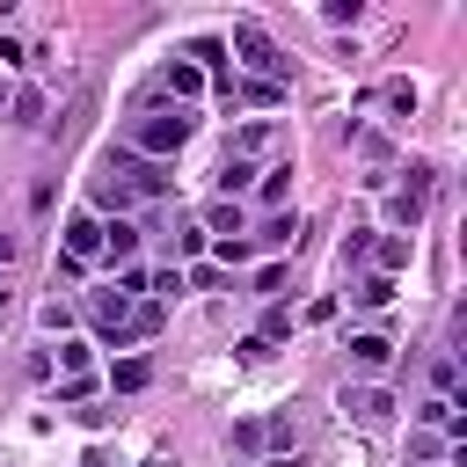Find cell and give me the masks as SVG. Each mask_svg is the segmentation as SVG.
I'll return each mask as SVG.
<instances>
[{"instance_id": "cell-1", "label": "cell", "mask_w": 467, "mask_h": 467, "mask_svg": "<svg viewBox=\"0 0 467 467\" xmlns=\"http://www.w3.org/2000/svg\"><path fill=\"white\" fill-rule=\"evenodd\" d=\"M190 131H197V117H190L182 102H139L131 124H124V153H139V161H175V153L190 146Z\"/></svg>"}, {"instance_id": "cell-2", "label": "cell", "mask_w": 467, "mask_h": 467, "mask_svg": "<svg viewBox=\"0 0 467 467\" xmlns=\"http://www.w3.org/2000/svg\"><path fill=\"white\" fill-rule=\"evenodd\" d=\"M88 321H95V336H102L109 350H131V343L161 336V306H153V299H139V292H117V285L88 299Z\"/></svg>"}, {"instance_id": "cell-3", "label": "cell", "mask_w": 467, "mask_h": 467, "mask_svg": "<svg viewBox=\"0 0 467 467\" xmlns=\"http://www.w3.org/2000/svg\"><path fill=\"white\" fill-rule=\"evenodd\" d=\"M226 51H234V80H270V88H292V51H285L263 22H234Z\"/></svg>"}, {"instance_id": "cell-4", "label": "cell", "mask_w": 467, "mask_h": 467, "mask_svg": "<svg viewBox=\"0 0 467 467\" xmlns=\"http://www.w3.org/2000/svg\"><path fill=\"white\" fill-rule=\"evenodd\" d=\"M102 175H109L131 204H139V197H168V190H175L168 161H139V153H109V161H102Z\"/></svg>"}, {"instance_id": "cell-5", "label": "cell", "mask_w": 467, "mask_h": 467, "mask_svg": "<svg viewBox=\"0 0 467 467\" xmlns=\"http://www.w3.org/2000/svg\"><path fill=\"white\" fill-rule=\"evenodd\" d=\"M336 409H343V416H350L358 431H387L401 401H394L387 387H372V379H343V394H336Z\"/></svg>"}, {"instance_id": "cell-6", "label": "cell", "mask_w": 467, "mask_h": 467, "mask_svg": "<svg viewBox=\"0 0 467 467\" xmlns=\"http://www.w3.org/2000/svg\"><path fill=\"white\" fill-rule=\"evenodd\" d=\"M423 204H431V168H423V161H409V182H401V190L387 197V219H394V226L409 234V226L423 219Z\"/></svg>"}, {"instance_id": "cell-7", "label": "cell", "mask_w": 467, "mask_h": 467, "mask_svg": "<svg viewBox=\"0 0 467 467\" xmlns=\"http://www.w3.org/2000/svg\"><path fill=\"white\" fill-rule=\"evenodd\" d=\"M139 241H146V234H139L131 219H102V263H109V270H131Z\"/></svg>"}, {"instance_id": "cell-8", "label": "cell", "mask_w": 467, "mask_h": 467, "mask_svg": "<svg viewBox=\"0 0 467 467\" xmlns=\"http://www.w3.org/2000/svg\"><path fill=\"white\" fill-rule=\"evenodd\" d=\"M263 153H277V124H270V117H248V124L234 131V161H248V168H255Z\"/></svg>"}, {"instance_id": "cell-9", "label": "cell", "mask_w": 467, "mask_h": 467, "mask_svg": "<svg viewBox=\"0 0 467 467\" xmlns=\"http://www.w3.org/2000/svg\"><path fill=\"white\" fill-rule=\"evenodd\" d=\"M66 255H73V263H95V255H102V219H95V212H73V219H66Z\"/></svg>"}, {"instance_id": "cell-10", "label": "cell", "mask_w": 467, "mask_h": 467, "mask_svg": "<svg viewBox=\"0 0 467 467\" xmlns=\"http://www.w3.org/2000/svg\"><path fill=\"white\" fill-rule=\"evenodd\" d=\"M343 350H350V365H358V372H387V365H394V343H387L379 328H358Z\"/></svg>"}, {"instance_id": "cell-11", "label": "cell", "mask_w": 467, "mask_h": 467, "mask_svg": "<svg viewBox=\"0 0 467 467\" xmlns=\"http://www.w3.org/2000/svg\"><path fill=\"white\" fill-rule=\"evenodd\" d=\"M204 234H212V241H241V234H248V212H241L234 197H212V204H204Z\"/></svg>"}, {"instance_id": "cell-12", "label": "cell", "mask_w": 467, "mask_h": 467, "mask_svg": "<svg viewBox=\"0 0 467 467\" xmlns=\"http://www.w3.org/2000/svg\"><path fill=\"white\" fill-rule=\"evenodd\" d=\"M365 263H372L379 277H401V270H409V234H379V241L365 248Z\"/></svg>"}, {"instance_id": "cell-13", "label": "cell", "mask_w": 467, "mask_h": 467, "mask_svg": "<svg viewBox=\"0 0 467 467\" xmlns=\"http://www.w3.org/2000/svg\"><path fill=\"white\" fill-rule=\"evenodd\" d=\"M58 379H66V387H88V379H95V350H88L80 336L58 343Z\"/></svg>"}, {"instance_id": "cell-14", "label": "cell", "mask_w": 467, "mask_h": 467, "mask_svg": "<svg viewBox=\"0 0 467 467\" xmlns=\"http://www.w3.org/2000/svg\"><path fill=\"white\" fill-rule=\"evenodd\" d=\"M350 306H365V314H379V306H394V277H379V270H365V277L350 285Z\"/></svg>"}, {"instance_id": "cell-15", "label": "cell", "mask_w": 467, "mask_h": 467, "mask_svg": "<svg viewBox=\"0 0 467 467\" xmlns=\"http://www.w3.org/2000/svg\"><path fill=\"white\" fill-rule=\"evenodd\" d=\"M161 88H168V95H175V102H190V95H197V88H204V73H197V66H190V58H168V66H161Z\"/></svg>"}, {"instance_id": "cell-16", "label": "cell", "mask_w": 467, "mask_h": 467, "mask_svg": "<svg viewBox=\"0 0 467 467\" xmlns=\"http://www.w3.org/2000/svg\"><path fill=\"white\" fill-rule=\"evenodd\" d=\"M285 95H292V88H270V80H234V102H248V109H285Z\"/></svg>"}, {"instance_id": "cell-17", "label": "cell", "mask_w": 467, "mask_h": 467, "mask_svg": "<svg viewBox=\"0 0 467 467\" xmlns=\"http://www.w3.org/2000/svg\"><path fill=\"white\" fill-rule=\"evenodd\" d=\"M379 102L394 109V124H409V117H416V80H401V73H394V80H379Z\"/></svg>"}, {"instance_id": "cell-18", "label": "cell", "mask_w": 467, "mask_h": 467, "mask_svg": "<svg viewBox=\"0 0 467 467\" xmlns=\"http://www.w3.org/2000/svg\"><path fill=\"white\" fill-rule=\"evenodd\" d=\"M248 248H299V219H292V212H277L263 234H248Z\"/></svg>"}, {"instance_id": "cell-19", "label": "cell", "mask_w": 467, "mask_h": 467, "mask_svg": "<svg viewBox=\"0 0 467 467\" xmlns=\"http://www.w3.org/2000/svg\"><path fill=\"white\" fill-rule=\"evenodd\" d=\"M146 379H153V358H117V365H109V387H117V394H139Z\"/></svg>"}, {"instance_id": "cell-20", "label": "cell", "mask_w": 467, "mask_h": 467, "mask_svg": "<svg viewBox=\"0 0 467 467\" xmlns=\"http://www.w3.org/2000/svg\"><path fill=\"white\" fill-rule=\"evenodd\" d=\"M248 182H255V168L226 153V161H219V197H234V204H241V190H248Z\"/></svg>"}, {"instance_id": "cell-21", "label": "cell", "mask_w": 467, "mask_h": 467, "mask_svg": "<svg viewBox=\"0 0 467 467\" xmlns=\"http://www.w3.org/2000/svg\"><path fill=\"white\" fill-rule=\"evenodd\" d=\"M285 190H292V161H270L263 182H255V197H263V204H285Z\"/></svg>"}, {"instance_id": "cell-22", "label": "cell", "mask_w": 467, "mask_h": 467, "mask_svg": "<svg viewBox=\"0 0 467 467\" xmlns=\"http://www.w3.org/2000/svg\"><path fill=\"white\" fill-rule=\"evenodd\" d=\"M263 438L277 445V460H285V445L299 452V416H270V423H263ZM277 460H270V467H277Z\"/></svg>"}, {"instance_id": "cell-23", "label": "cell", "mask_w": 467, "mask_h": 467, "mask_svg": "<svg viewBox=\"0 0 467 467\" xmlns=\"http://www.w3.org/2000/svg\"><path fill=\"white\" fill-rule=\"evenodd\" d=\"M168 241H175V270H182L190 255H204V248H212V234H204V226H182V234H168Z\"/></svg>"}, {"instance_id": "cell-24", "label": "cell", "mask_w": 467, "mask_h": 467, "mask_svg": "<svg viewBox=\"0 0 467 467\" xmlns=\"http://www.w3.org/2000/svg\"><path fill=\"white\" fill-rule=\"evenodd\" d=\"M175 292H182V270H175V263L146 277V299H153V306H161V299H175Z\"/></svg>"}, {"instance_id": "cell-25", "label": "cell", "mask_w": 467, "mask_h": 467, "mask_svg": "<svg viewBox=\"0 0 467 467\" xmlns=\"http://www.w3.org/2000/svg\"><path fill=\"white\" fill-rule=\"evenodd\" d=\"M255 336H263V343H285V336H292V306H270V314H263V328H255Z\"/></svg>"}, {"instance_id": "cell-26", "label": "cell", "mask_w": 467, "mask_h": 467, "mask_svg": "<svg viewBox=\"0 0 467 467\" xmlns=\"http://www.w3.org/2000/svg\"><path fill=\"white\" fill-rule=\"evenodd\" d=\"M431 387H438V394H452V387H460V358H452V350L431 365ZM452 401H460V394H452Z\"/></svg>"}, {"instance_id": "cell-27", "label": "cell", "mask_w": 467, "mask_h": 467, "mask_svg": "<svg viewBox=\"0 0 467 467\" xmlns=\"http://www.w3.org/2000/svg\"><path fill=\"white\" fill-rule=\"evenodd\" d=\"M409 452H416L423 467H438V460H452V452H445V438H431V431H416V438H409Z\"/></svg>"}, {"instance_id": "cell-28", "label": "cell", "mask_w": 467, "mask_h": 467, "mask_svg": "<svg viewBox=\"0 0 467 467\" xmlns=\"http://www.w3.org/2000/svg\"><path fill=\"white\" fill-rule=\"evenodd\" d=\"M365 248H372V226H350V241H343V270H358Z\"/></svg>"}, {"instance_id": "cell-29", "label": "cell", "mask_w": 467, "mask_h": 467, "mask_svg": "<svg viewBox=\"0 0 467 467\" xmlns=\"http://www.w3.org/2000/svg\"><path fill=\"white\" fill-rule=\"evenodd\" d=\"M7 263H15V234L0 226V270H7Z\"/></svg>"}]
</instances>
